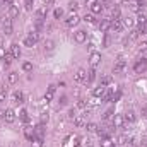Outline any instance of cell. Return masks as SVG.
<instances>
[{
	"label": "cell",
	"instance_id": "cell-28",
	"mask_svg": "<svg viewBox=\"0 0 147 147\" xmlns=\"http://www.w3.org/2000/svg\"><path fill=\"white\" fill-rule=\"evenodd\" d=\"M128 140H130V139H128L127 135H120V137H118V144H120V146H125V144H128Z\"/></svg>",
	"mask_w": 147,
	"mask_h": 147
},
{
	"label": "cell",
	"instance_id": "cell-34",
	"mask_svg": "<svg viewBox=\"0 0 147 147\" xmlns=\"http://www.w3.org/2000/svg\"><path fill=\"white\" fill-rule=\"evenodd\" d=\"M69 9H70V10H72L74 14H75V10H77V9H79V3H77V2H75V0H72V2H70V3H69Z\"/></svg>",
	"mask_w": 147,
	"mask_h": 147
},
{
	"label": "cell",
	"instance_id": "cell-23",
	"mask_svg": "<svg viewBox=\"0 0 147 147\" xmlns=\"http://www.w3.org/2000/svg\"><path fill=\"white\" fill-rule=\"evenodd\" d=\"M115 144H113V140H111L110 137H105L103 140H101V147H113Z\"/></svg>",
	"mask_w": 147,
	"mask_h": 147
},
{
	"label": "cell",
	"instance_id": "cell-29",
	"mask_svg": "<svg viewBox=\"0 0 147 147\" xmlns=\"http://www.w3.org/2000/svg\"><path fill=\"white\" fill-rule=\"evenodd\" d=\"M146 21H147V17L142 14V12H140V14H139V17H137V22H139V26H144V24H146Z\"/></svg>",
	"mask_w": 147,
	"mask_h": 147
},
{
	"label": "cell",
	"instance_id": "cell-49",
	"mask_svg": "<svg viewBox=\"0 0 147 147\" xmlns=\"http://www.w3.org/2000/svg\"><path fill=\"white\" fill-rule=\"evenodd\" d=\"M3 57H5V50L0 46V60H3Z\"/></svg>",
	"mask_w": 147,
	"mask_h": 147
},
{
	"label": "cell",
	"instance_id": "cell-18",
	"mask_svg": "<svg viewBox=\"0 0 147 147\" xmlns=\"http://www.w3.org/2000/svg\"><path fill=\"white\" fill-rule=\"evenodd\" d=\"M7 79H9V82H10V84H16V82L19 80V74H17V72H9Z\"/></svg>",
	"mask_w": 147,
	"mask_h": 147
},
{
	"label": "cell",
	"instance_id": "cell-22",
	"mask_svg": "<svg viewBox=\"0 0 147 147\" xmlns=\"http://www.w3.org/2000/svg\"><path fill=\"white\" fill-rule=\"evenodd\" d=\"M9 16H10V17H17V16H19V7H17V5H10Z\"/></svg>",
	"mask_w": 147,
	"mask_h": 147
},
{
	"label": "cell",
	"instance_id": "cell-31",
	"mask_svg": "<svg viewBox=\"0 0 147 147\" xmlns=\"http://www.w3.org/2000/svg\"><path fill=\"white\" fill-rule=\"evenodd\" d=\"M84 21H86V22H89V24L96 22V19H94V16H92V14H86V16H84Z\"/></svg>",
	"mask_w": 147,
	"mask_h": 147
},
{
	"label": "cell",
	"instance_id": "cell-55",
	"mask_svg": "<svg viewBox=\"0 0 147 147\" xmlns=\"http://www.w3.org/2000/svg\"><path fill=\"white\" fill-rule=\"evenodd\" d=\"M43 2H45V3H50V2H51V0H43Z\"/></svg>",
	"mask_w": 147,
	"mask_h": 147
},
{
	"label": "cell",
	"instance_id": "cell-9",
	"mask_svg": "<svg viewBox=\"0 0 147 147\" xmlns=\"http://www.w3.org/2000/svg\"><path fill=\"white\" fill-rule=\"evenodd\" d=\"M125 123V116L123 115H115L113 116V127H123Z\"/></svg>",
	"mask_w": 147,
	"mask_h": 147
},
{
	"label": "cell",
	"instance_id": "cell-45",
	"mask_svg": "<svg viewBox=\"0 0 147 147\" xmlns=\"http://www.w3.org/2000/svg\"><path fill=\"white\" fill-rule=\"evenodd\" d=\"M48 121V113H41V123Z\"/></svg>",
	"mask_w": 147,
	"mask_h": 147
},
{
	"label": "cell",
	"instance_id": "cell-13",
	"mask_svg": "<svg viewBox=\"0 0 147 147\" xmlns=\"http://www.w3.org/2000/svg\"><path fill=\"white\" fill-rule=\"evenodd\" d=\"M7 123H14V120H16V113L12 110H5V118H3Z\"/></svg>",
	"mask_w": 147,
	"mask_h": 147
},
{
	"label": "cell",
	"instance_id": "cell-53",
	"mask_svg": "<svg viewBox=\"0 0 147 147\" xmlns=\"http://www.w3.org/2000/svg\"><path fill=\"white\" fill-rule=\"evenodd\" d=\"M3 118H5V111H2V110H0V121H2Z\"/></svg>",
	"mask_w": 147,
	"mask_h": 147
},
{
	"label": "cell",
	"instance_id": "cell-42",
	"mask_svg": "<svg viewBox=\"0 0 147 147\" xmlns=\"http://www.w3.org/2000/svg\"><path fill=\"white\" fill-rule=\"evenodd\" d=\"M86 105H87V103H86V99H79V103H77V108L84 110V108H86Z\"/></svg>",
	"mask_w": 147,
	"mask_h": 147
},
{
	"label": "cell",
	"instance_id": "cell-7",
	"mask_svg": "<svg viewBox=\"0 0 147 147\" xmlns=\"http://www.w3.org/2000/svg\"><path fill=\"white\" fill-rule=\"evenodd\" d=\"M2 31H3L2 34H5V36H10L12 34V21L10 19H5L3 21V29Z\"/></svg>",
	"mask_w": 147,
	"mask_h": 147
},
{
	"label": "cell",
	"instance_id": "cell-8",
	"mask_svg": "<svg viewBox=\"0 0 147 147\" xmlns=\"http://www.w3.org/2000/svg\"><path fill=\"white\" fill-rule=\"evenodd\" d=\"M79 21H80V19H79V16H77V14H72V16H69V17H67L65 24H67L69 28H74V26H77V24H79Z\"/></svg>",
	"mask_w": 147,
	"mask_h": 147
},
{
	"label": "cell",
	"instance_id": "cell-54",
	"mask_svg": "<svg viewBox=\"0 0 147 147\" xmlns=\"http://www.w3.org/2000/svg\"><path fill=\"white\" fill-rule=\"evenodd\" d=\"M142 115L147 118V106H146V108H142Z\"/></svg>",
	"mask_w": 147,
	"mask_h": 147
},
{
	"label": "cell",
	"instance_id": "cell-52",
	"mask_svg": "<svg viewBox=\"0 0 147 147\" xmlns=\"http://www.w3.org/2000/svg\"><path fill=\"white\" fill-rule=\"evenodd\" d=\"M2 2H3V3H5V5H9V7H10V5H12V0H2Z\"/></svg>",
	"mask_w": 147,
	"mask_h": 147
},
{
	"label": "cell",
	"instance_id": "cell-14",
	"mask_svg": "<svg viewBox=\"0 0 147 147\" xmlns=\"http://www.w3.org/2000/svg\"><path fill=\"white\" fill-rule=\"evenodd\" d=\"M105 92H106V86H99V87H96L92 91L94 98H101V96H105Z\"/></svg>",
	"mask_w": 147,
	"mask_h": 147
},
{
	"label": "cell",
	"instance_id": "cell-12",
	"mask_svg": "<svg viewBox=\"0 0 147 147\" xmlns=\"http://www.w3.org/2000/svg\"><path fill=\"white\" fill-rule=\"evenodd\" d=\"M110 26H111V21H108V19H103V21L99 22V29H101L103 33H108V31H110Z\"/></svg>",
	"mask_w": 147,
	"mask_h": 147
},
{
	"label": "cell",
	"instance_id": "cell-6",
	"mask_svg": "<svg viewBox=\"0 0 147 147\" xmlns=\"http://www.w3.org/2000/svg\"><path fill=\"white\" fill-rule=\"evenodd\" d=\"M125 67H127V63H125V60L120 57L118 62H116V65H115V69H113V72L115 74H121L123 70H125Z\"/></svg>",
	"mask_w": 147,
	"mask_h": 147
},
{
	"label": "cell",
	"instance_id": "cell-35",
	"mask_svg": "<svg viewBox=\"0 0 147 147\" xmlns=\"http://www.w3.org/2000/svg\"><path fill=\"white\" fill-rule=\"evenodd\" d=\"M19 116H21V120H22V121H29V116H28V111H26V110L21 111V113H19Z\"/></svg>",
	"mask_w": 147,
	"mask_h": 147
},
{
	"label": "cell",
	"instance_id": "cell-44",
	"mask_svg": "<svg viewBox=\"0 0 147 147\" xmlns=\"http://www.w3.org/2000/svg\"><path fill=\"white\" fill-rule=\"evenodd\" d=\"M5 96H7L5 89H0V101H5Z\"/></svg>",
	"mask_w": 147,
	"mask_h": 147
},
{
	"label": "cell",
	"instance_id": "cell-4",
	"mask_svg": "<svg viewBox=\"0 0 147 147\" xmlns=\"http://www.w3.org/2000/svg\"><path fill=\"white\" fill-rule=\"evenodd\" d=\"M146 69H147V60H139L135 65H134V70H135V74H142V72H146Z\"/></svg>",
	"mask_w": 147,
	"mask_h": 147
},
{
	"label": "cell",
	"instance_id": "cell-33",
	"mask_svg": "<svg viewBox=\"0 0 147 147\" xmlns=\"http://www.w3.org/2000/svg\"><path fill=\"white\" fill-rule=\"evenodd\" d=\"M123 26H127V28H132V26H134V19H132V17H127V19H123Z\"/></svg>",
	"mask_w": 147,
	"mask_h": 147
},
{
	"label": "cell",
	"instance_id": "cell-38",
	"mask_svg": "<svg viewBox=\"0 0 147 147\" xmlns=\"http://www.w3.org/2000/svg\"><path fill=\"white\" fill-rule=\"evenodd\" d=\"M139 34H140V33H139V29H132V31H130V39H137Z\"/></svg>",
	"mask_w": 147,
	"mask_h": 147
},
{
	"label": "cell",
	"instance_id": "cell-1",
	"mask_svg": "<svg viewBox=\"0 0 147 147\" xmlns=\"http://www.w3.org/2000/svg\"><path fill=\"white\" fill-rule=\"evenodd\" d=\"M38 39H39V34L34 31V33H31L29 36L24 39V45H26V46H29V48H33V46L38 43Z\"/></svg>",
	"mask_w": 147,
	"mask_h": 147
},
{
	"label": "cell",
	"instance_id": "cell-27",
	"mask_svg": "<svg viewBox=\"0 0 147 147\" xmlns=\"http://www.w3.org/2000/svg\"><path fill=\"white\" fill-rule=\"evenodd\" d=\"M22 70H24V72H31V70H33V63H31V62H24V63H22Z\"/></svg>",
	"mask_w": 147,
	"mask_h": 147
},
{
	"label": "cell",
	"instance_id": "cell-41",
	"mask_svg": "<svg viewBox=\"0 0 147 147\" xmlns=\"http://www.w3.org/2000/svg\"><path fill=\"white\" fill-rule=\"evenodd\" d=\"M110 45H111V38L106 34V36H105V39H103V46H105V48H108Z\"/></svg>",
	"mask_w": 147,
	"mask_h": 147
},
{
	"label": "cell",
	"instance_id": "cell-57",
	"mask_svg": "<svg viewBox=\"0 0 147 147\" xmlns=\"http://www.w3.org/2000/svg\"><path fill=\"white\" fill-rule=\"evenodd\" d=\"M135 2H140V0H135Z\"/></svg>",
	"mask_w": 147,
	"mask_h": 147
},
{
	"label": "cell",
	"instance_id": "cell-26",
	"mask_svg": "<svg viewBox=\"0 0 147 147\" xmlns=\"http://www.w3.org/2000/svg\"><path fill=\"white\" fill-rule=\"evenodd\" d=\"M45 48H46L48 51H51V50L55 48V43H53L51 39H46V41H45Z\"/></svg>",
	"mask_w": 147,
	"mask_h": 147
},
{
	"label": "cell",
	"instance_id": "cell-32",
	"mask_svg": "<svg viewBox=\"0 0 147 147\" xmlns=\"http://www.w3.org/2000/svg\"><path fill=\"white\" fill-rule=\"evenodd\" d=\"M86 128H87V132H98V125L96 123H87Z\"/></svg>",
	"mask_w": 147,
	"mask_h": 147
},
{
	"label": "cell",
	"instance_id": "cell-10",
	"mask_svg": "<svg viewBox=\"0 0 147 147\" xmlns=\"http://www.w3.org/2000/svg\"><path fill=\"white\" fill-rule=\"evenodd\" d=\"M10 53H12L14 58H19V57H21V48H19L17 43H12V45H10Z\"/></svg>",
	"mask_w": 147,
	"mask_h": 147
},
{
	"label": "cell",
	"instance_id": "cell-17",
	"mask_svg": "<svg viewBox=\"0 0 147 147\" xmlns=\"http://www.w3.org/2000/svg\"><path fill=\"white\" fill-rule=\"evenodd\" d=\"M120 17H121L120 7H113V9H111V21H113V19H120Z\"/></svg>",
	"mask_w": 147,
	"mask_h": 147
},
{
	"label": "cell",
	"instance_id": "cell-19",
	"mask_svg": "<svg viewBox=\"0 0 147 147\" xmlns=\"http://www.w3.org/2000/svg\"><path fill=\"white\" fill-rule=\"evenodd\" d=\"M22 99H24V96H22V92H21V91H16V92H14V103H17V105H21V103H24Z\"/></svg>",
	"mask_w": 147,
	"mask_h": 147
},
{
	"label": "cell",
	"instance_id": "cell-20",
	"mask_svg": "<svg viewBox=\"0 0 147 147\" xmlns=\"http://www.w3.org/2000/svg\"><path fill=\"white\" fill-rule=\"evenodd\" d=\"M46 14H48V7L45 5V7H41V9H38L36 10V16L39 19H43V17H46Z\"/></svg>",
	"mask_w": 147,
	"mask_h": 147
},
{
	"label": "cell",
	"instance_id": "cell-30",
	"mask_svg": "<svg viewBox=\"0 0 147 147\" xmlns=\"http://www.w3.org/2000/svg\"><path fill=\"white\" fill-rule=\"evenodd\" d=\"M111 84V75H105L101 79V86H110Z\"/></svg>",
	"mask_w": 147,
	"mask_h": 147
},
{
	"label": "cell",
	"instance_id": "cell-24",
	"mask_svg": "<svg viewBox=\"0 0 147 147\" xmlns=\"http://www.w3.org/2000/svg\"><path fill=\"white\" fill-rule=\"evenodd\" d=\"M96 79V72H94V69H91L89 72H87V79H86V82H92Z\"/></svg>",
	"mask_w": 147,
	"mask_h": 147
},
{
	"label": "cell",
	"instance_id": "cell-25",
	"mask_svg": "<svg viewBox=\"0 0 147 147\" xmlns=\"http://www.w3.org/2000/svg\"><path fill=\"white\" fill-rule=\"evenodd\" d=\"M12 53H5V57H3V60H5V69H9V65H10V62H12Z\"/></svg>",
	"mask_w": 147,
	"mask_h": 147
},
{
	"label": "cell",
	"instance_id": "cell-48",
	"mask_svg": "<svg viewBox=\"0 0 147 147\" xmlns=\"http://www.w3.org/2000/svg\"><path fill=\"white\" fill-rule=\"evenodd\" d=\"M26 9H33V0H26Z\"/></svg>",
	"mask_w": 147,
	"mask_h": 147
},
{
	"label": "cell",
	"instance_id": "cell-2",
	"mask_svg": "<svg viewBox=\"0 0 147 147\" xmlns=\"http://www.w3.org/2000/svg\"><path fill=\"white\" fill-rule=\"evenodd\" d=\"M89 63H91V67H92V69H96V67L101 63V55H99L98 51H92V53H91V57H89Z\"/></svg>",
	"mask_w": 147,
	"mask_h": 147
},
{
	"label": "cell",
	"instance_id": "cell-56",
	"mask_svg": "<svg viewBox=\"0 0 147 147\" xmlns=\"http://www.w3.org/2000/svg\"><path fill=\"white\" fill-rule=\"evenodd\" d=\"M2 39H3V38H2V34H0V46H2Z\"/></svg>",
	"mask_w": 147,
	"mask_h": 147
},
{
	"label": "cell",
	"instance_id": "cell-50",
	"mask_svg": "<svg viewBox=\"0 0 147 147\" xmlns=\"http://www.w3.org/2000/svg\"><path fill=\"white\" fill-rule=\"evenodd\" d=\"M74 146H75V147L80 146V139H74Z\"/></svg>",
	"mask_w": 147,
	"mask_h": 147
},
{
	"label": "cell",
	"instance_id": "cell-3",
	"mask_svg": "<svg viewBox=\"0 0 147 147\" xmlns=\"http://www.w3.org/2000/svg\"><path fill=\"white\" fill-rule=\"evenodd\" d=\"M121 29H123V22H121V19H113V21H111V26H110V31L120 33Z\"/></svg>",
	"mask_w": 147,
	"mask_h": 147
},
{
	"label": "cell",
	"instance_id": "cell-5",
	"mask_svg": "<svg viewBox=\"0 0 147 147\" xmlns=\"http://www.w3.org/2000/svg\"><path fill=\"white\" fill-rule=\"evenodd\" d=\"M74 79H75L77 82H86V79H87V72H86L84 69H79L77 72L74 74Z\"/></svg>",
	"mask_w": 147,
	"mask_h": 147
},
{
	"label": "cell",
	"instance_id": "cell-15",
	"mask_svg": "<svg viewBox=\"0 0 147 147\" xmlns=\"http://www.w3.org/2000/svg\"><path fill=\"white\" fill-rule=\"evenodd\" d=\"M74 123H75V127L84 128V127H86V118H84V116H75V118H74Z\"/></svg>",
	"mask_w": 147,
	"mask_h": 147
},
{
	"label": "cell",
	"instance_id": "cell-16",
	"mask_svg": "<svg viewBox=\"0 0 147 147\" xmlns=\"http://www.w3.org/2000/svg\"><path fill=\"white\" fill-rule=\"evenodd\" d=\"M33 135H36V139H43V135H45V127H43V125H38L36 128H34V132H33Z\"/></svg>",
	"mask_w": 147,
	"mask_h": 147
},
{
	"label": "cell",
	"instance_id": "cell-58",
	"mask_svg": "<svg viewBox=\"0 0 147 147\" xmlns=\"http://www.w3.org/2000/svg\"><path fill=\"white\" fill-rule=\"evenodd\" d=\"M113 147H115V146H113Z\"/></svg>",
	"mask_w": 147,
	"mask_h": 147
},
{
	"label": "cell",
	"instance_id": "cell-21",
	"mask_svg": "<svg viewBox=\"0 0 147 147\" xmlns=\"http://www.w3.org/2000/svg\"><path fill=\"white\" fill-rule=\"evenodd\" d=\"M101 10H103V5H101L99 2H96V3L91 7V12H92V14H101Z\"/></svg>",
	"mask_w": 147,
	"mask_h": 147
},
{
	"label": "cell",
	"instance_id": "cell-40",
	"mask_svg": "<svg viewBox=\"0 0 147 147\" xmlns=\"http://www.w3.org/2000/svg\"><path fill=\"white\" fill-rule=\"evenodd\" d=\"M53 94H55V92H51V91H48V92L45 94V98H43V99H45V101L48 103V101H51V99H53Z\"/></svg>",
	"mask_w": 147,
	"mask_h": 147
},
{
	"label": "cell",
	"instance_id": "cell-51",
	"mask_svg": "<svg viewBox=\"0 0 147 147\" xmlns=\"http://www.w3.org/2000/svg\"><path fill=\"white\" fill-rule=\"evenodd\" d=\"M48 91H51V92H55V91H57V86H50V87H48Z\"/></svg>",
	"mask_w": 147,
	"mask_h": 147
},
{
	"label": "cell",
	"instance_id": "cell-46",
	"mask_svg": "<svg viewBox=\"0 0 147 147\" xmlns=\"http://www.w3.org/2000/svg\"><path fill=\"white\" fill-rule=\"evenodd\" d=\"M65 105H67V98L62 96V98H60V106H65Z\"/></svg>",
	"mask_w": 147,
	"mask_h": 147
},
{
	"label": "cell",
	"instance_id": "cell-39",
	"mask_svg": "<svg viewBox=\"0 0 147 147\" xmlns=\"http://www.w3.org/2000/svg\"><path fill=\"white\" fill-rule=\"evenodd\" d=\"M53 16H55V19H60V17L63 16V10H62V9H55V12H53Z\"/></svg>",
	"mask_w": 147,
	"mask_h": 147
},
{
	"label": "cell",
	"instance_id": "cell-43",
	"mask_svg": "<svg viewBox=\"0 0 147 147\" xmlns=\"http://www.w3.org/2000/svg\"><path fill=\"white\" fill-rule=\"evenodd\" d=\"M111 115H113V110H108L106 113H105V115H103V120H110Z\"/></svg>",
	"mask_w": 147,
	"mask_h": 147
},
{
	"label": "cell",
	"instance_id": "cell-36",
	"mask_svg": "<svg viewBox=\"0 0 147 147\" xmlns=\"http://www.w3.org/2000/svg\"><path fill=\"white\" fill-rule=\"evenodd\" d=\"M135 120V115L132 113V111H128L127 115H125V121H134Z\"/></svg>",
	"mask_w": 147,
	"mask_h": 147
},
{
	"label": "cell",
	"instance_id": "cell-11",
	"mask_svg": "<svg viewBox=\"0 0 147 147\" xmlns=\"http://www.w3.org/2000/svg\"><path fill=\"white\" fill-rule=\"evenodd\" d=\"M86 31H77L75 34H74V39H75V43H84L86 41Z\"/></svg>",
	"mask_w": 147,
	"mask_h": 147
},
{
	"label": "cell",
	"instance_id": "cell-37",
	"mask_svg": "<svg viewBox=\"0 0 147 147\" xmlns=\"http://www.w3.org/2000/svg\"><path fill=\"white\" fill-rule=\"evenodd\" d=\"M33 147H43V139H33Z\"/></svg>",
	"mask_w": 147,
	"mask_h": 147
},
{
	"label": "cell",
	"instance_id": "cell-47",
	"mask_svg": "<svg viewBox=\"0 0 147 147\" xmlns=\"http://www.w3.org/2000/svg\"><path fill=\"white\" fill-rule=\"evenodd\" d=\"M94 3H96V0H86V5H87L89 9H91V7H92Z\"/></svg>",
	"mask_w": 147,
	"mask_h": 147
}]
</instances>
